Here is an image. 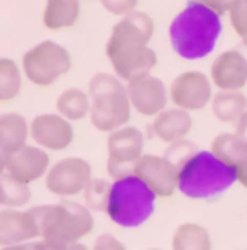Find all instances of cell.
I'll return each instance as SVG.
<instances>
[{"mask_svg":"<svg viewBox=\"0 0 247 250\" xmlns=\"http://www.w3.org/2000/svg\"><path fill=\"white\" fill-rule=\"evenodd\" d=\"M56 108L61 117H65L69 122H75V120H82L87 115H90L91 100L85 91L78 90V88H71L60 95Z\"/></svg>","mask_w":247,"mask_h":250,"instance_id":"cell-23","label":"cell"},{"mask_svg":"<svg viewBox=\"0 0 247 250\" xmlns=\"http://www.w3.org/2000/svg\"><path fill=\"white\" fill-rule=\"evenodd\" d=\"M78 0H47L43 22L51 31H60L65 27H71L78 19Z\"/></svg>","mask_w":247,"mask_h":250,"instance_id":"cell-21","label":"cell"},{"mask_svg":"<svg viewBox=\"0 0 247 250\" xmlns=\"http://www.w3.org/2000/svg\"><path fill=\"white\" fill-rule=\"evenodd\" d=\"M51 169V159L47 152L39 146H25L17 152L2 156V171L12 176L14 179L31 185L46 178Z\"/></svg>","mask_w":247,"mask_h":250,"instance_id":"cell-10","label":"cell"},{"mask_svg":"<svg viewBox=\"0 0 247 250\" xmlns=\"http://www.w3.org/2000/svg\"><path fill=\"white\" fill-rule=\"evenodd\" d=\"M91 250H127V249H125V245L117 237H113L110 233H102L97 237Z\"/></svg>","mask_w":247,"mask_h":250,"instance_id":"cell-30","label":"cell"},{"mask_svg":"<svg viewBox=\"0 0 247 250\" xmlns=\"http://www.w3.org/2000/svg\"><path fill=\"white\" fill-rule=\"evenodd\" d=\"M169 98L176 108L197 112L208 105L212 98V83L200 71H186L180 75L169 88Z\"/></svg>","mask_w":247,"mask_h":250,"instance_id":"cell-12","label":"cell"},{"mask_svg":"<svg viewBox=\"0 0 247 250\" xmlns=\"http://www.w3.org/2000/svg\"><path fill=\"white\" fill-rule=\"evenodd\" d=\"M157 194L135 174L112 181L105 215L122 229H137L153 218Z\"/></svg>","mask_w":247,"mask_h":250,"instance_id":"cell-5","label":"cell"},{"mask_svg":"<svg viewBox=\"0 0 247 250\" xmlns=\"http://www.w3.org/2000/svg\"><path fill=\"white\" fill-rule=\"evenodd\" d=\"M210 78L220 91H241L247 84V51L235 47L217 56Z\"/></svg>","mask_w":247,"mask_h":250,"instance_id":"cell-14","label":"cell"},{"mask_svg":"<svg viewBox=\"0 0 247 250\" xmlns=\"http://www.w3.org/2000/svg\"><path fill=\"white\" fill-rule=\"evenodd\" d=\"M154 34V22L144 12H131L112 29L107 42V58L120 80L131 82L149 75L156 66V53L149 44Z\"/></svg>","mask_w":247,"mask_h":250,"instance_id":"cell-1","label":"cell"},{"mask_svg":"<svg viewBox=\"0 0 247 250\" xmlns=\"http://www.w3.org/2000/svg\"><path fill=\"white\" fill-rule=\"evenodd\" d=\"M171 250H212V237L200 223H183L173 233Z\"/></svg>","mask_w":247,"mask_h":250,"instance_id":"cell-22","label":"cell"},{"mask_svg":"<svg viewBox=\"0 0 247 250\" xmlns=\"http://www.w3.org/2000/svg\"><path fill=\"white\" fill-rule=\"evenodd\" d=\"M31 125L19 113H3L0 117V156H9L27 146Z\"/></svg>","mask_w":247,"mask_h":250,"instance_id":"cell-19","label":"cell"},{"mask_svg":"<svg viewBox=\"0 0 247 250\" xmlns=\"http://www.w3.org/2000/svg\"><path fill=\"white\" fill-rule=\"evenodd\" d=\"M147 250H161V249H147Z\"/></svg>","mask_w":247,"mask_h":250,"instance_id":"cell-35","label":"cell"},{"mask_svg":"<svg viewBox=\"0 0 247 250\" xmlns=\"http://www.w3.org/2000/svg\"><path fill=\"white\" fill-rule=\"evenodd\" d=\"M230 22L234 31L247 47V0H237L230 9Z\"/></svg>","mask_w":247,"mask_h":250,"instance_id":"cell-28","label":"cell"},{"mask_svg":"<svg viewBox=\"0 0 247 250\" xmlns=\"http://www.w3.org/2000/svg\"><path fill=\"white\" fill-rule=\"evenodd\" d=\"M235 134H237L244 142H247V112L244 113V117L239 120V124L235 125Z\"/></svg>","mask_w":247,"mask_h":250,"instance_id":"cell-32","label":"cell"},{"mask_svg":"<svg viewBox=\"0 0 247 250\" xmlns=\"http://www.w3.org/2000/svg\"><path fill=\"white\" fill-rule=\"evenodd\" d=\"M222 32L220 16L198 2H188L169 27L171 46L183 60H203L217 46Z\"/></svg>","mask_w":247,"mask_h":250,"instance_id":"cell-2","label":"cell"},{"mask_svg":"<svg viewBox=\"0 0 247 250\" xmlns=\"http://www.w3.org/2000/svg\"><path fill=\"white\" fill-rule=\"evenodd\" d=\"M21 71L12 60H0V100L9 102L21 91Z\"/></svg>","mask_w":247,"mask_h":250,"instance_id":"cell-25","label":"cell"},{"mask_svg":"<svg viewBox=\"0 0 247 250\" xmlns=\"http://www.w3.org/2000/svg\"><path fill=\"white\" fill-rule=\"evenodd\" d=\"M193 2L202 3V5L212 9L215 14L222 16L224 12H227V10H230L232 7H234V3L237 2V0H193Z\"/></svg>","mask_w":247,"mask_h":250,"instance_id":"cell-31","label":"cell"},{"mask_svg":"<svg viewBox=\"0 0 247 250\" xmlns=\"http://www.w3.org/2000/svg\"><path fill=\"white\" fill-rule=\"evenodd\" d=\"M210 150L235 169L237 183L247 189V142L242 141L235 132L220 134L213 139Z\"/></svg>","mask_w":247,"mask_h":250,"instance_id":"cell-17","label":"cell"},{"mask_svg":"<svg viewBox=\"0 0 247 250\" xmlns=\"http://www.w3.org/2000/svg\"><path fill=\"white\" fill-rule=\"evenodd\" d=\"M66 250H91L88 245L82 244V242H75V244H69L68 247H66Z\"/></svg>","mask_w":247,"mask_h":250,"instance_id":"cell-33","label":"cell"},{"mask_svg":"<svg viewBox=\"0 0 247 250\" xmlns=\"http://www.w3.org/2000/svg\"><path fill=\"white\" fill-rule=\"evenodd\" d=\"M22 69L31 83L49 86L71 71V56L60 44L44 41L24 54Z\"/></svg>","mask_w":247,"mask_h":250,"instance_id":"cell-7","label":"cell"},{"mask_svg":"<svg viewBox=\"0 0 247 250\" xmlns=\"http://www.w3.org/2000/svg\"><path fill=\"white\" fill-rule=\"evenodd\" d=\"M134 174L141 178L157 198H169L178 189L180 167L164 156L144 154L135 164Z\"/></svg>","mask_w":247,"mask_h":250,"instance_id":"cell-11","label":"cell"},{"mask_svg":"<svg viewBox=\"0 0 247 250\" xmlns=\"http://www.w3.org/2000/svg\"><path fill=\"white\" fill-rule=\"evenodd\" d=\"M93 179L91 166L82 157H65L51 166L46 174V188L58 198H73L83 194Z\"/></svg>","mask_w":247,"mask_h":250,"instance_id":"cell-9","label":"cell"},{"mask_svg":"<svg viewBox=\"0 0 247 250\" xmlns=\"http://www.w3.org/2000/svg\"><path fill=\"white\" fill-rule=\"evenodd\" d=\"M127 93L132 108L144 117H157L164 112L168 102V91L159 78L142 75L127 82Z\"/></svg>","mask_w":247,"mask_h":250,"instance_id":"cell-13","label":"cell"},{"mask_svg":"<svg viewBox=\"0 0 247 250\" xmlns=\"http://www.w3.org/2000/svg\"><path fill=\"white\" fill-rule=\"evenodd\" d=\"M31 137L44 150H65L71 146L75 132L60 113H43L31 122Z\"/></svg>","mask_w":247,"mask_h":250,"instance_id":"cell-15","label":"cell"},{"mask_svg":"<svg viewBox=\"0 0 247 250\" xmlns=\"http://www.w3.org/2000/svg\"><path fill=\"white\" fill-rule=\"evenodd\" d=\"M41 237L38 220L31 209L3 208L0 211V245H22Z\"/></svg>","mask_w":247,"mask_h":250,"instance_id":"cell-16","label":"cell"},{"mask_svg":"<svg viewBox=\"0 0 247 250\" xmlns=\"http://www.w3.org/2000/svg\"><path fill=\"white\" fill-rule=\"evenodd\" d=\"M41 230V240L54 245H69L82 242L95 227L93 211L71 200L56 205H41L31 208Z\"/></svg>","mask_w":247,"mask_h":250,"instance_id":"cell-4","label":"cell"},{"mask_svg":"<svg viewBox=\"0 0 247 250\" xmlns=\"http://www.w3.org/2000/svg\"><path fill=\"white\" fill-rule=\"evenodd\" d=\"M29 200H31L29 186L2 171V176H0V205L3 208L19 209L21 207L27 205Z\"/></svg>","mask_w":247,"mask_h":250,"instance_id":"cell-24","label":"cell"},{"mask_svg":"<svg viewBox=\"0 0 247 250\" xmlns=\"http://www.w3.org/2000/svg\"><path fill=\"white\" fill-rule=\"evenodd\" d=\"M110 186H112V181L109 183L103 178H93L83 193V198H85L83 205L88 209H91V211H103L105 213L107 200H109V193H110Z\"/></svg>","mask_w":247,"mask_h":250,"instance_id":"cell-26","label":"cell"},{"mask_svg":"<svg viewBox=\"0 0 247 250\" xmlns=\"http://www.w3.org/2000/svg\"><path fill=\"white\" fill-rule=\"evenodd\" d=\"M212 112L224 124H239L247 112V98L242 91H219L212 100Z\"/></svg>","mask_w":247,"mask_h":250,"instance_id":"cell-20","label":"cell"},{"mask_svg":"<svg viewBox=\"0 0 247 250\" xmlns=\"http://www.w3.org/2000/svg\"><path fill=\"white\" fill-rule=\"evenodd\" d=\"M237 183L235 169L212 150H197L180 166L178 191L190 200L213 201Z\"/></svg>","mask_w":247,"mask_h":250,"instance_id":"cell-3","label":"cell"},{"mask_svg":"<svg viewBox=\"0 0 247 250\" xmlns=\"http://www.w3.org/2000/svg\"><path fill=\"white\" fill-rule=\"evenodd\" d=\"M90 120L97 130L112 134L131 120L132 105L127 86L119 76L97 73L90 82Z\"/></svg>","mask_w":247,"mask_h":250,"instance_id":"cell-6","label":"cell"},{"mask_svg":"<svg viewBox=\"0 0 247 250\" xmlns=\"http://www.w3.org/2000/svg\"><path fill=\"white\" fill-rule=\"evenodd\" d=\"M144 135L135 127H122L107 139V174L112 181L134 174L137 161L144 154Z\"/></svg>","mask_w":247,"mask_h":250,"instance_id":"cell-8","label":"cell"},{"mask_svg":"<svg viewBox=\"0 0 247 250\" xmlns=\"http://www.w3.org/2000/svg\"><path fill=\"white\" fill-rule=\"evenodd\" d=\"M197 150H198V147L195 146L193 142L186 141V139H181V141L173 142V144L168 146V149L164 150V157L180 167L188 157L193 156Z\"/></svg>","mask_w":247,"mask_h":250,"instance_id":"cell-27","label":"cell"},{"mask_svg":"<svg viewBox=\"0 0 247 250\" xmlns=\"http://www.w3.org/2000/svg\"><path fill=\"white\" fill-rule=\"evenodd\" d=\"M102 5L113 16H127L134 12L137 0H100Z\"/></svg>","mask_w":247,"mask_h":250,"instance_id":"cell-29","label":"cell"},{"mask_svg":"<svg viewBox=\"0 0 247 250\" xmlns=\"http://www.w3.org/2000/svg\"><path fill=\"white\" fill-rule=\"evenodd\" d=\"M246 250H247V249H246Z\"/></svg>","mask_w":247,"mask_h":250,"instance_id":"cell-36","label":"cell"},{"mask_svg":"<svg viewBox=\"0 0 247 250\" xmlns=\"http://www.w3.org/2000/svg\"><path fill=\"white\" fill-rule=\"evenodd\" d=\"M0 250H31V244H22V245H7Z\"/></svg>","mask_w":247,"mask_h":250,"instance_id":"cell-34","label":"cell"},{"mask_svg":"<svg viewBox=\"0 0 247 250\" xmlns=\"http://www.w3.org/2000/svg\"><path fill=\"white\" fill-rule=\"evenodd\" d=\"M191 127H193V120L190 117V112L181 108H171L159 113L154 119L151 128H153V134L159 141H163L169 146L173 142L185 139L190 134Z\"/></svg>","mask_w":247,"mask_h":250,"instance_id":"cell-18","label":"cell"}]
</instances>
